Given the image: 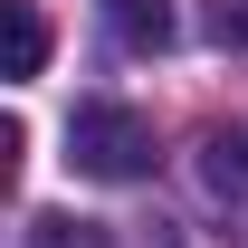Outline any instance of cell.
<instances>
[{"mask_svg": "<svg viewBox=\"0 0 248 248\" xmlns=\"http://www.w3.org/2000/svg\"><path fill=\"white\" fill-rule=\"evenodd\" d=\"M67 162L86 182H143L153 172V124L134 105H77L67 115Z\"/></svg>", "mask_w": 248, "mask_h": 248, "instance_id": "6da1fadb", "label": "cell"}, {"mask_svg": "<svg viewBox=\"0 0 248 248\" xmlns=\"http://www.w3.org/2000/svg\"><path fill=\"white\" fill-rule=\"evenodd\" d=\"M0 67H10V77H38V67H48V19H38V0H0Z\"/></svg>", "mask_w": 248, "mask_h": 248, "instance_id": "7a4b0ae2", "label": "cell"}, {"mask_svg": "<svg viewBox=\"0 0 248 248\" xmlns=\"http://www.w3.org/2000/svg\"><path fill=\"white\" fill-rule=\"evenodd\" d=\"M201 182H210V191H239L248 182V143H239V134H210V143H201Z\"/></svg>", "mask_w": 248, "mask_h": 248, "instance_id": "3957f363", "label": "cell"}, {"mask_svg": "<svg viewBox=\"0 0 248 248\" xmlns=\"http://www.w3.org/2000/svg\"><path fill=\"white\" fill-rule=\"evenodd\" d=\"M115 29H124V48H162L172 19H162V0H115Z\"/></svg>", "mask_w": 248, "mask_h": 248, "instance_id": "277c9868", "label": "cell"}, {"mask_svg": "<svg viewBox=\"0 0 248 248\" xmlns=\"http://www.w3.org/2000/svg\"><path fill=\"white\" fill-rule=\"evenodd\" d=\"M29 248H105L95 219H29Z\"/></svg>", "mask_w": 248, "mask_h": 248, "instance_id": "5b68a950", "label": "cell"}, {"mask_svg": "<svg viewBox=\"0 0 248 248\" xmlns=\"http://www.w3.org/2000/svg\"><path fill=\"white\" fill-rule=\"evenodd\" d=\"M210 29L229 38V48H248V0H210Z\"/></svg>", "mask_w": 248, "mask_h": 248, "instance_id": "8992f818", "label": "cell"}]
</instances>
